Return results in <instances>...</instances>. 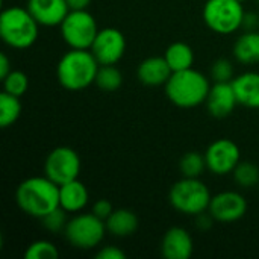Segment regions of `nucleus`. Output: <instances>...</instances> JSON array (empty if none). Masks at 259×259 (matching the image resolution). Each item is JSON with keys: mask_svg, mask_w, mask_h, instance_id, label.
Masks as SVG:
<instances>
[{"mask_svg": "<svg viewBox=\"0 0 259 259\" xmlns=\"http://www.w3.org/2000/svg\"><path fill=\"white\" fill-rule=\"evenodd\" d=\"M15 200L24 214L41 220L59 208V185L46 175L27 178L17 187Z\"/></svg>", "mask_w": 259, "mask_h": 259, "instance_id": "obj_1", "label": "nucleus"}, {"mask_svg": "<svg viewBox=\"0 0 259 259\" xmlns=\"http://www.w3.org/2000/svg\"><path fill=\"white\" fill-rule=\"evenodd\" d=\"M100 64L91 50L70 49L61 56L56 65L59 85L67 91H82L96 82Z\"/></svg>", "mask_w": 259, "mask_h": 259, "instance_id": "obj_2", "label": "nucleus"}, {"mask_svg": "<svg viewBox=\"0 0 259 259\" xmlns=\"http://www.w3.org/2000/svg\"><path fill=\"white\" fill-rule=\"evenodd\" d=\"M164 88L165 96L175 106L191 109L206 102L211 83L202 71L188 68L171 73Z\"/></svg>", "mask_w": 259, "mask_h": 259, "instance_id": "obj_3", "label": "nucleus"}, {"mask_svg": "<svg viewBox=\"0 0 259 259\" xmlns=\"http://www.w3.org/2000/svg\"><path fill=\"white\" fill-rule=\"evenodd\" d=\"M39 35V23L27 8L9 6L0 14V36L12 49L24 50L32 47Z\"/></svg>", "mask_w": 259, "mask_h": 259, "instance_id": "obj_4", "label": "nucleus"}, {"mask_svg": "<svg viewBox=\"0 0 259 259\" xmlns=\"http://www.w3.org/2000/svg\"><path fill=\"white\" fill-rule=\"evenodd\" d=\"M211 191L200 178H184L173 184L168 193L170 205L181 214L199 215L208 211L211 203Z\"/></svg>", "mask_w": 259, "mask_h": 259, "instance_id": "obj_5", "label": "nucleus"}, {"mask_svg": "<svg viewBox=\"0 0 259 259\" xmlns=\"http://www.w3.org/2000/svg\"><path fill=\"white\" fill-rule=\"evenodd\" d=\"M202 17L212 32L231 35L244 27L246 11L240 0H206Z\"/></svg>", "mask_w": 259, "mask_h": 259, "instance_id": "obj_6", "label": "nucleus"}, {"mask_svg": "<svg viewBox=\"0 0 259 259\" xmlns=\"http://www.w3.org/2000/svg\"><path fill=\"white\" fill-rule=\"evenodd\" d=\"M106 223L94 212L74 214L64 229L65 240L70 246L79 250H90L97 247L106 235Z\"/></svg>", "mask_w": 259, "mask_h": 259, "instance_id": "obj_7", "label": "nucleus"}, {"mask_svg": "<svg viewBox=\"0 0 259 259\" xmlns=\"http://www.w3.org/2000/svg\"><path fill=\"white\" fill-rule=\"evenodd\" d=\"M61 36L70 49L90 50L97 33L99 24L88 9L70 11L64 21L59 24Z\"/></svg>", "mask_w": 259, "mask_h": 259, "instance_id": "obj_8", "label": "nucleus"}, {"mask_svg": "<svg viewBox=\"0 0 259 259\" xmlns=\"http://www.w3.org/2000/svg\"><path fill=\"white\" fill-rule=\"evenodd\" d=\"M80 168L82 162L77 152L68 146L55 147L44 161V175L58 185L79 179Z\"/></svg>", "mask_w": 259, "mask_h": 259, "instance_id": "obj_9", "label": "nucleus"}, {"mask_svg": "<svg viewBox=\"0 0 259 259\" xmlns=\"http://www.w3.org/2000/svg\"><path fill=\"white\" fill-rule=\"evenodd\" d=\"M206 167L212 175H231L241 161V150L238 144L229 138H219L212 141L205 152Z\"/></svg>", "mask_w": 259, "mask_h": 259, "instance_id": "obj_10", "label": "nucleus"}, {"mask_svg": "<svg viewBox=\"0 0 259 259\" xmlns=\"http://www.w3.org/2000/svg\"><path fill=\"white\" fill-rule=\"evenodd\" d=\"M90 50L100 65H115L124 56L126 38L117 27H103Z\"/></svg>", "mask_w": 259, "mask_h": 259, "instance_id": "obj_11", "label": "nucleus"}, {"mask_svg": "<svg viewBox=\"0 0 259 259\" xmlns=\"http://www.w3.org/2000/svg\"><path fill=\"white\" fill-rule=\"evenodd\" d=\"M208 212L217 223H235L247 212V200L238 191H222L211 197Z\"/></svg>", "mask_w": 259, "mask_h": 259, "instance_id": "obj_12", "label": "nucleus"}, {"mask_svg": "<svg viewBox=\"0 0 259 259\" xmlns=\"http://www.w3.org/2000/svg\"><path fill=\"white\" fill-rule=\"evenodd\" d=\"M205 103L208 112L214 118L229 117L238 105L232 82H214V85H211Z\"/></svg>", "mask_w": 259, "mask_h": 259, "instance_id": "obj_13", "label": "nucleus"}, {"mask_svg": "<svg viewBox=\"0 0 259 259\" xmlns=\"http://www.w3.org/2000/svg\"><path fill=\"white\" fill-rule=\"evenodd\" d=\"M29 12L39 23V26H59L70 12L67 0H27Z\"/></svg>", "mask_w": 259, "mask_h": 259, "instance_id": "obj_14", "label": "nucleus"}, {"mask_svg": "<svg viewBox=\"0 0 259 259\" xmlns=\"http://www.w3.org/2000/svg\"><path fill=\"white\" fill-rule=\"evenodd\" d=\"M194 252L191 234L179 226L170 228L161 241V253L165 259H190Z\"/></svg>", "mask_w": 259, "mask_h": 259, "instance_id": "obj_15", "label": "nucleus"}, {"mask_svg": "<svg viewBox=\"0 0 259 259\" xmlns=\"http://www.w3.org/2000/svg\"><path fill=\"white\" fill-rule=\"evenodd\" d=\"M171 68L164 56H150L140 62L137 76L138 80L146 87H161L165 85L171 76Z\"/></svg>", "mask_w": 259, "mask_h": 259, "instance_id": "obj_16", "label": "nucleus"}, {"mask_svg": "<svg viewBox=\"0 0 259 259\" xmlns=\"http://www.w3.org/2000/svg\"><path fill=\"white\" fill-rule=\"evenodd\" d=\"M90 202V193L79 179L59 185V206L68 214L82 212Z\"/></svg>", "mask_w": 259, "mask_h": 259, "instance_id": "obj_17", "label": "nucleus"}, {"mask_svg": "<svg viewBox=\"0 0 259 259\" xmlns=\"http://www.w3.org/2000/svg\"><path fill=\"white\" fill-rule=\"evenodd\" d=\"M238 105L249 109H259V73L244 71L232 79Z\"/></svg>", "mask_w": 259, "mask_h": 259, "instance_id": "obj_18", "label": "nucleus"}, {"mask_svg": "<svg viewBox=\"0 0 259 259\" xmlns=\"http://www.w3.org/2000/svg\"><path fill=\"white\" fill-rule=\"evenodd\" d=\"M106 229L111 235L117 238H126L137 232L138 229V217L134 211L126 208L114 209L112 214L105 220Z\"/></svg>", "mask_w": 259, "mask_h": 259, "instance_id": "obj_19", "label": "nucleus"}, {"mask_svg": "<svg viewBox=\"0 0 259 259\" xmlns=\"http://www.w3.org/2000/svg\"><path fill=\"white\" fill-rule=\"evenodd\" d=\"M234 56L240 64H259V32L252 29L241 33L234 44Z\"/></svg>", "mask_w": 259, "mask_h": 259, "instance_id": "obj_20", "label": "nucleus"}, {"mask_svg": "<svg viewBox=\"0 0 259 259\" xmlns=\"http://www.w3.org/2000/svg\"><path fill=\"white\" fill-rule=\"evenodd\" d=\"M164 58L167 61V64L170 65L171 71H182V70H188L193 68L194 65V50L191 49L190 44L184 42V41H176L173 44H170L165 49Z\"/></svg>", "mask_w": 259, "mask_h": 259, "instance_id": "obj_21", "label": "nucleus"}, {"mask_svg": "<svg viewBox=\"0 0 259 259\" xmlns=\"http://www.w3.org/2000/svg\"><path fill=\"white\" fill-rule=\"evenodd\" d=\"M23 105L18 96L3 91L0 94V126L3 129L12 126L21 115Z\"/></svg>", "mask_w": 259, "mask_h": 259, "instance_id": "obj_22", "label": "nucleus"}, {"mask_svg": "<svg viewBox=\"0 0 259 259\" xmlns=\"http://www.w3.org/2000/svg\"><path fill=\"white\" fill-rule=\"evenodd\" d=\"M94 85L105 93H114L123 85V73L115 65H100Z\"/></svg>", "mask_w": 259, "mask_h": 259, "instance_id": "obj_23", "label": "nucleus"}, {"mask_svg": "<svg viewBox=\"0 0 259 259\" xmlns=\"http://www.w3.org/2000/svg\"><path fill=\"white\" fill-rule=\"evenodd\" d=\"M234 181L241 188H252L255 185H259V168L252 161H240L235 170L232 171Z\"/></svg>", "mask_w": 259, "mask_h": 259, "instance_id": "obj_24", "label": "nucleus"}, {"mask_svg": "<svg viewBox=\"0 0 259 259\" xmlns=\"http://www.w3.org/2000/svg\"><path fill=\"white\" fill-rule=\"evenodd\" d=\"M205 170H208L205 155L197 152H188L179 161V171L184 178H200Z\"/></svg>", "mask_w": 259, "mask_h": 259, "instance_id": "obj_25", "label": "nucleus"}, {"mask_svg": "<svg viewBox=\"0 0 259 259\" xmlns=\"http://www.w3.org/2000/svg\"><path fill=\"white\" fill-rule=\"evenodd\" d=\"M59 256L58 247L49 240H36L30 243L24 252L26 259H56Z\"/></svg>", "mask_w": 259, "mask_h": 259, "instance_id": "obj_26", "label": "nucleus"}, {"mask_svg": "<svg viewBox=\"0 0 259 259\" xmlns=\"http://www.w3.org/2000/svg\"><path fill=\"white\" fill-rule=\"evenodd\" d=\"M29 88V77L26 73L20 70H12L5 79H3V91L21 97Z\"/></svg>", "mask_w": 259, "mask_h": 259, "instance_id": "obj_27", "label": "nucleus"}, {"mask_svg": "<svg viewBox=\"0 0 259 259\" xmlns=\"http://www.w3.org/2000/svg\"><path fill=\"white\" fill-rule=\"evenodd\" d=\"M211 77L214 82H232L234 79V65L229 59L220 58L211 65Z\"/></svg>", "mask_w": 259, "mask_h": 259, "instance_id": "obj_28", "label": "nucleus"}, {"mask_svg": "<svg viewBox=\"0 0 259 259\" xmlns=\"http://www.w3.org/2000/svg\"><path fill=\"white\" fill-rule=\"evenodd\" d=\"M67 214L68 212H65L61 206L56 208L55 211L49 212L47 215H44L41 219L44 229H47L49 232H61V231H64L65 226H67V222H68Z\"/></svg>", "mask_w": 259, "mask_h": 259, "instance_id": "obj_29", "label": "nucleus"}, {"mask_svg": "<svg viewBox=\"0 0 259 259\" xmlns=\"http://www.w3.org/2000/svg\"><path fill=\"white\" fill-rule=\"evenodd\" d=\"M112 211H114V208H112L111 202L106 200V199H99V200H96V202L93 203V208H91V212H94V214H96L99 219H102V220H106V219L112 214Z\"/></svg>", "mask_w": 259, "mask_h": 259, "instance_id": "obj_30", "label": "nucleus"}, {"mask_svg": "<svg viewBox=\"0 0 259 259\" xmlns=\"http://www.w3.org/2000/svg\"><path fill=\"white\" fill-rule=\"evenodd\" d=\"M96 258L97 259H124L126 258V253L117 247V246H105L102 247L97 253H96Z\"/></svg>", "mask_w": 259, "mask_h": 259, "instance_id": "obj_31", "label": "nucleus"}, {"mask_svg": "<svg viewBox=\"0 0 259 259\" xmlns=\"http://www.w3.org/2000/svg\"><path fill=\"white\" fill-rule=\"evenodd\" d=\"M196 217H197V226H199L200 229H203V231H205V229H209V228L212 226V223L215 222L209 212L206 214V211L202 212V214H199V215H196Z\"/></svg>", "mask_w": 259, "mask_h": 259, "instance_id": "obj_32", "label": "nucleus"}, {"mask_svg": "<svg viewBox=\"0 0 259 259\" xmlns=\"http://www.w3.org/2000/svg\"><path fill=\"white\" fill-rule=\"evenodd\" d=\"M11 71H12L11 61H9V58H8L5 53H2V55H0V79L3 80Z\"/></svg>", "mask_w": 259, "mask_h": 259, "instance_id": "obj_33", "label": "nucleus"}, {"mask_svg": "<svg viewBox=\"0 0 259 259\" xmlns=\"http://www.w3.org/2000/svg\"><path fill=\"white\" fill-rule=\"evenodd\" d=\"M70 11H77V9H88L91 0H67Z\"/></svg>", "mask_w": 259, "mask_h": 259, "instance_id": "obj_34", "label": "nucleus"}, {"mask_svg": "<svg viewBox=\"0 0 259 259\" xmlns=\"http://www.w3.org/2000/svg\"><path fill=\"white\" fill-rule=\"evenodd\" d=\"M240 2H246V0H240Z\"/></svg>", "mask_w": 259, "mask_h": 259, "instance_id": "obj_35", "label": "nucleus"}, {"mask_svg": "<svg viewBox=\"0 0 259 259\" xmlns=\"http://www.w3.org/2000/svg\"><path fill=\"white\" fill-rule=\"evenodd\" d=\"M258 2H259V0H258Z\"/></svg>", "mask_w": 259, "mask_h": 259, "instance_id": "obj_36", "label": "nucleus"}]
</instances>
